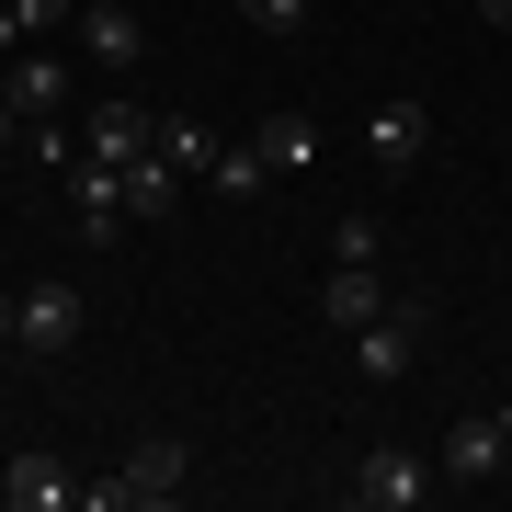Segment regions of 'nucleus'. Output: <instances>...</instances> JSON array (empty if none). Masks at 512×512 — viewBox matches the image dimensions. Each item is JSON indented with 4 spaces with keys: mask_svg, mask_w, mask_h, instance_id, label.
<instances>
[{
    "mask_svg": "<svg viewBox=\"0 0 512 512\" xmlns=\"http://www.w3.org/2000/svg\"><path fill=\"white\" fill-rule=\"evenodd\" d=\"M0 490H12V512H69L80 478H69V456H12V467H0Z\"/></svg>",
    "mask_w": 512,
    "mask_h": 512,
    "instance_id": "9",
    "label": "nucleus"
},
{
    "mask_svg": "<svg viewBox=\"0 0 512 512\" xmlns=\"http://www.w3.org/2000/svg\"><path fill=\"white\" fill-rule=\"evenodd\" d=\"M80 342V296L69 285H23V353H69Z\"/></svg>",
    "mask_w": 512,
    "mask_h": 512,
    "instance_id": "10",
    "label": "nucleus"
},
{
    "mask_svg": "<svg viewBox=\"0 0 512 512\" xmlns=\"http://www.w3.org/2000/svg\"><path fill=\"white\" fill-rule=\"evenodd\" d=\"M0 57H23V12H12V0H0Z\"/></svg>",
    "mask_w": 512,
    "mask_h": 512,
    "instance_id": "22",
    "label": "nucleus"
},
{
    "mask_svg": "<svg viewBox=\"0 0 512 512\" xmlns=\"http://www.w3.org/2000/svg\"><path fill=\"white\" fill-rule=\"evenodd\" d=\"M319 319L342 330V342H353L365 319H387V285H376V262H330V285H319Z\"/></svg>",
    "mask_w": 512,
    "mask_h": 512,
    "instance_id": "7",
    "label": "nucleus"
},
{
    "mask_svg": "<svg viewBox=\"0 0 512 512\" xmlns=\"http://www.w3.org/2000/svg\"><path fill=\"white\" fill-rule=\"evenodd\" d=\"M330 262H376V217H342V228H330Z\"/></svg>",
    "mask_w": 512,
    "mask_h": 512,
    "instance_id": "19",
    "label": "nucleus"
},
{
    "mask_svg": "<svg viewBox=\"0 0 512 512\" xmlns=\"http://www.w3.org/2000/svg\"><path fill=\"white\" fill-rule=\"evenodd\" d=\"M251 148H262L274 171H308V148H319V137H308V114H262V137H251Z\"/></svg>",
    "mask_w": 512,
    "mask_h": 512,
    "instance_id": "16",
    "label": "nucleus"
},
{
    "mask_svg": "<svg viewBox=\"0 0 512 512\" xmlns=\"http://www.w3.org/2000/svg\"><path fill=\"white\" fill-rule=\"evenodd\" d=\"M0 103L12 114H69V69H57V57H12V69H0Z\"/></svg>",
    "mask_w": 512,
    "mask_h": 512,
    "instance_id": "11",
    "label": "nucleus"
},
{
    "mask_svg": "<svg viewBox=\"0 0 512 512\" xmlns=\"http://www.w3.org/2000/svg\"><path fill=\"white\" fill-rule=\"evenodd\" d=\"M421 330H433V296H387V319L353 330V365H365L376 387H399V376H410V353H421Z\"/></svg>",
    "mask_w": 512,
    "mask_h": 512,
    "instance_id": "2",
    "label": "nucleus"
},
{
    "mask_svg": "<svg viewBox=\"0 0 512 512\" xmlns=\"http://www.w3.org/2000/svg\"><path fill=\"white\" fill-rule=\"evenodd\" d=\"M23 126H35V114H12V103H0V148H23Z\"/></svg>",
    "mask_w": 512,
    "mask_h": 512,
    "instance_id": "23",
    "label": "nucleus"
},
{
    "mask_svg": "<svg viewBox=\"0 0 512 512\" xmlns=\"http://www.w3.org/2000/svg\"><path fill=\"white\" fill-rule=\"evenodd\" d=\"M501 456H512V444H501V410H467L456 421V433H444V478H501Z\"/></svg>",
    "mask_w": 512,
    "mask_h": 512,
    "instance_id": "8",
    "label": "nucleus"
},
{
    "mask_svg": "<svg viewBox=\"0 0 512 512\" xmlns=\"http://www.w3.org/2000/svg\"><path fill=\"white\" fill-rule=\"evenodd\" d=\"M183 490H194V444L183 433H148L137 456L114 467V478H92L80 501H92V512H160V501H183Z\"/></svg>",
    "mask_w": 512,
    "mask_h": 512,
    "instance_id": "1",
    "label": "nucleus"
},
{
    "mask_svg": "<svg viewBox=\"0 0 512 512\" xmlns=\"http://www.w3.org/2000/svg\"><path fill=\"white\" fill-rule=\"evenodd\" d=\"M501 444H512V410H501Z\"/></svg>",
    "mask_w": 512,
    "mask_h": 512,
    "instance_id": "25",
    "label": "nucleus"
},
{
    "mask_svg": "<svg viewBox=\"0 0 512 512\" xmlns=\"http://www.w3.org/2000/svg\"><path fill=\"white\" fill-rule=\"evenodd\" d=\"M239 23H251V35H296V23H308V0H239Z\"/></svg>",
    "mask_w": 512,
    "mask_h": 512,
    "instance_id": "18",
    "label": "nucleus"
},
{
    "mask_svg": "<svg viewBox=\"0 0 512 512\" xmlns=\"http://www.w3.org/2000/svg\"><path fill=\"white\" fill-rule=\"evenodd\" d=\"M57 183H69V205H80V239H92V251H103V239H126V171H114V160H69Z\"/></svg>",
    "mask_w": 512,
    "mask_h": 512,
    "instance_id": "4",
    "label": "nucleus"
},
{
    "mask_svg": "<svg viewBox=\"0 0 512 512\" xmlns=\"http://www.w3.org/2000/svg\"><path fill=\"white\" fill-rule=\"evenodd\" d=\"M126 217H148V228H160V217H183V171H171L160 148H148V160L126 171Z\"/></svg>",
    "mask_w": 512,
    "mask_h": 512,
    "instance_id": "13",
    "label": "nucleus"
},
{
    "mask_svg": "<svg viewBox=\"0 0 512 512\" xmlns=\"http://www.w3.org/2000/svg\"><path fill=\"white\" fill-rule=\"evenodd\" d=\"M365 160L387 171V183L421 171V160H433V114H421V103H376V114H365Z\"/></svg>",
    "mask_w": 512,
    "mask_h": 512,
    "instance_id": "5",
    "label": "nucleus"
},
{
    "mask_svg": "<svg viewBox=\"0 0 512 512\" xmlns=\"http://www.w3.org/2000/svg\"><path fill=\"white\" fill-rule=\"evenodd\" d=\"M0 353H23V285H0Z\"/></svg>",
    "mask_w": 512,
    "mask_h": 512,
    "instance_id": "21",
    "label": "nucleus"
},
{
    "mask_svg": "<svg viewBox=\"0 0 512 512\" xmlns=\"http://www.w3.org/2000/svg\"><path fill=\"white\" fill-rule=\"evenodd\" d=\"M80 57H92V69H114V80H126L137 57H148V23L126 12V0H80Z\"/></svg>",
    "mask_w": 512,
    "mask_h": 512,
    "instance_id": "6",
    "label": "nucleus"
},
{
    "mask_svg": "<svg viewBox=\"0 0 512 512\" xmlns=\"http://www.w3.org/2000/svg\"><path fill=\"white\" fill-rule=\"evenodd\" d=\"M205 183H217L228 205H251L262 183H274V160H262V148H217V171H205Z\"/></svg>",
    "mask_w": 512,
    "mask_h": 512,
    "instance_id": "15",
    "label": "nucleus"
},
{
    "mask_svg": "<svg viewBox=\"0 0 512 512\" xmlns=\"http://www.w3.org/2000/svg\"><path fill=\"white\" fill-rule=\"evenodd\" d=\"M23 160H35V171H69L80 148H69V126H57V114H35V126H23Z\"/></svg>",
    "mask_w": 512,
    "mask_h": 512,
    "instance_id": "17",
    "label": "nucleus"
},
{
    "mask_svg": "<svg viewBox=\"0 0 512 512\" xmlns=\"http://www.w3.org/2000/svg\"><path fill=\"white\" fill-rule=\"evenodd\" d=\"M148 148H160V137H148V114H137V103H92V160H114V171H137Z\"/></svg>",
    "mask_w": 512,
    "mask_h": 512,
    "instance_id": "12",
    "label": "nucleus"
},
{
    "mask_svg": "<svg viewBox=\"0 0 512 512\" xmlns=\"http://www.w3.org/2000/svg\"><path fill=\"white\" fill-rule=\"evenodd\" d=\"M478 23H501V35H512V0H478Z\"/></svg>",
    "mask_w": 512,
    "mask_h": 512,
    "instance_id": "24",
    "label": "nucleus"
},
{
    "mask_svg": "<svg viewBox=\"0 0 512 512\" xmlns=\"http://www.w3.org/2000/svg\"><path fill=\"white\" fill-rule=\"evenodd\" d=\"M160 160L183 171V183H205V171H217V137H205L194 114H171V126H160Z\"/></svg>",
    "mask_w": 512,
    "mask_h": 512,
    "instance_id": "14",
    "label": "nucleus"
},
{
    "mask_svg": "<svg viewBox=\"0 0 512 512\" xmlns=\"http://www.w3.org/2000/svg\"><path fill=\"white\" fill-rule=\"evenodd\" d=\"M433 478H444V467H421L410 444H376V456H353L342 490L365 501V512H421V490H433Z\"/></svg>",
    "mask_w": 512,
    "mask_h": 512,
    "instance_id": "3",
    "label": "nucleus"
},
{
    "mask_svg": "<svg viewBox=\"0 0 512 512\" xmlns=\"http://www.w3.org/2000/svg\"><path fill=\"white\" fill-rule=\"evenodd\" d=\"M23 12V35H57V23H80V0H12Z\"/></svg>",
    "mask_w": 512,
    "mask_h": 512,
    "instance_id": "20",
    "label": "nucleus"
}]
</instances>
